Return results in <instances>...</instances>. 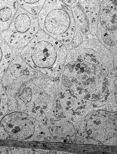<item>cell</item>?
<instances>
[{
  "mask_svg": "<svg viewBox=\"0 0 117 154\" xmlns=\"http://www.w3.org/2000/svg\"><path fill=\"white\" fill-rule=\"evenodd\" d=\"M66 54L65 47L61 42L39 29L20 54L37 72L56 77L60 72Z\"/></svg>",
  "mask_w": 117,
  "mask_h": 154,
  "instance_id": "6da1fadb",
  "label": "cell"
},
{
  "mask_svg": "<svg viewBox=\"0 0 117 154\" xmlns=\"http://www.w3.org/2000/svg\"><path fill=\"white\" fill-rule=\"evenodd\" d=\"M37 18L40 29L60 42L74 36L76 26L71 8L61 0H46Z\"/></svg>",
  "mask_w": 117,
  "mask_h": 154,
  "instance_id": "7a4b0ae2",
  "label": "cell"
},
{
  "mask_svg": "<svg viewBox=\"0 0 117 154\" xmlns=\"http://www.w3.org/2000/svg\"><path fill=\"white\" fill-rule=\"evenodd\" d=\"M83 52L76 53L71 61L67 60L64 69L63 79H71L70 83H74L77 80H86L83 85H88L92 82L96 84V79H100L104 74L108 75L107 66H104L103 59L99 55V51L82 49Z\"/></svg>",
  "mask_w": 117,
  "mask_h": 154,
  "instance_id": "3957f363",
  "label": "cell"
},
{
  "mask_svg": "<svg viewBox=\"0 0 117 154\" xmlns=\"http://www.w3.org/2000/svg\"><path fill=\"white\" fill-rule=\"evenodd\" d=\"M38 18L19 6L9 28L0 33V36L18 55L38 32Z\"/></svg>",
  "mask_w": 117,
  "mask_h": 154,
  "instance_id": "277c9868",
  "label": "cell"
},
{
  "mask_svg": "<svg viewBox=\"0 0 117 154\" xmlns=\"http://www.w3.org/2000/svg\"><path fill=\"white\" fill-rule=\"evenodd\" d=\"M38 74L23 60L20 54L16 55L2 79V86L7 94L12 95L22 84Z\"/></svg>",
  "mask_w": 117,
  "mask_h": 154,
  "instance_id": "5b68a950",
  "label": "cell"
},
{
  "mask_svg": "<svg viewBox=\"0 0 117 154\" xmlns=\"http://www.w3.org/2000/svg\"><path fill=\"white\" fill-rule=\"evenodd\" d=\"M117 0H103L100 2L97 32L104 41L117 42Z\"/></svg>",
  "mask_w": 117,
  "mask_h": 154,
  "instance_id": "8992f818",
  "label": "cell"
},
{
  "mask_svg": "<svg viewBox=\"0 0 117 154\" xmlns=\"http://www.w3.org/2000/svg\"><path fill=\"white\" fill-rule=\"evenodd\" d=\"M3 126L11 137L24 140L30 137L34 131V124L27 119L12 116L4 120Z\"/></svg>",
  "mask_w": 117,
  "mask_h": 154,
  "instance_id": "52a82bcc",
  "label": "cell"
},
{
  "mask_svg": "<svg viewBox=\"0 0 117 154\" xmlns=\"http://www.w3.org/2000/svg\"><path fill=\"white\" fill-rule=\"evenodd\" d=\"M100 2V0H78L88 20L89 31L93 35L97 32Z\"/></svg>",
  "mask_w": 117,
  "mask_h": 154,
  "instance_id": "ba28073f",
  "label": "cell"
},
{
  "mask_svg": "<svg viewBox=\"0 0 117 154\" xmlns=\"http://www.w3.org/2000/svg\"><path fill=\"white\" fill-rule=\"evenodd\" d=\"M19 7L16 0H0V33L9 28Z\"/></svg>",
  "mask_w": 117,
  "mask_h": 154,
  "instance_id": "9c48e42d",
  "label": "cell"
},
{
  "mask_svg": "<svg viewBox=\"0 0 117 154\" xmlns=\"http://www.w3.org/2000/svg\"><path fill=\"white\" fill-rule=\"evenodd\" d=\"M15 56L10 47L0 36V79L4 76Z\"/></svg>",
  "mask_w": 117,
  "mask_h": 154,
  "instance_id": "30bf717a",
  "label": "cell"
},
{
  "mask_svg": "<svg viewBox=\"0 0 117 154\" xmlns=\"http://www.w3.org/2000/svg\"><path fill=\"white\" fill-rule=\"evenodd\" d=\"M70 8L74 21L83 33L86 34L89 31L88 24V20L82 9L78 2L75 5L72 6Z\"/></svg>",
  "mask_w": 117,
  "mask_h": 154,
  "instance_id": "8fae6325",
  "label": "cell"
},
{
  "mask_svg": "<svg viewBox=\"0 0 117 154\" xmlns=\"http://www.w3.org/2000/svg\"><path fill=\"white\" fill-rule=\"evenodd\" d=\"M21 8L37 17L46 0H16Z\"/></svg>",
  "mask_w": 117,
  "mask_h": 154,
  "instance_id": "7c38bea8",
  "label": "cell"
},
{
  "mask_svg": "<svg viewBox=\"0 0 117 154\" xmlns=\"http://www.w3.org/2000/svg\"><path fill=\"white\" fill-rule=\"evenodd\" d=\"M6 95L2 84L0 83V114H3L2 111L4 110V101H6Z\"/></svg>",
  "mask_w": 117,
  "mask_h": 154,
  "instance_id": "4fadbf2b",
  "label": "cell"
},
{
  "mask_svg": "<svg viewBox=\"0 0 117 154\" xmlns=\"http://www.w3.org/2000/svg\"><path fill=\"white\" fill-rule=\"evenodd\" d=\"M61 1L63 2L64 4L68 5L71 3V2L74 1V0H61Z\"/></svg>",
  "mask_w": 117,
  "mask_h": 154,
  "instance_id": "5bb4252c",
  "label": "cell"
},
{
  "mask_svg": "<svg viewBox=\"0 0 117 154\" xmlns=\"http://www.w3.org/2000/svg\"><path fill=\"white\" fill-rule=\"evenodd\" d=\"M74 141H75V142H76V141H77L76 139H74Z\"/></svg>",
  "mask_w": 117,
  "mask_h": 154,
  "instance_id": "9a60e30c",
  "label": "cell"
},
{
  "mask_svg": "<svg viewBox=\"0 0 117 154\" xmlns=\"http://www.w3.org/2000/svg\"><path fill=\"white\" fill-rule=\"evenodd\" d=\"M72 139L70 138V139H69V141H72Z\"/></svg>",
  "mask_w": 117,
  "mask_h": 154,
  "instance_id": "2e32d148",
  "label": "cell"
},
{
  "mask_svg": "<svg viewBox=\"0 0 117 154\" xmlns=\"http://www.w3.org/2000/svg\"><path fill=\"white\" fill-rule=\"evenodd\" d=\"M98 123H99V124L100 123H101V121H99L98 122Z\"/></svg>",
  "mask_w": 117,
  "mask_h": 154,
  "instance_id": "e0dca14e",
  "label": "cell"
},
{
  "mask_svg": "<svg viewBox=\"0 0 117 154\" xmlns=\"http://www.w3.org/2000/svg\"><path fill=\"white\" fill-rule=\"evenodd\" d=\"M68 104H71V103H70V102H69H69H68Z\"/></svg>",
  "mask_w": 117,
  "mask_h": 154,
  "instance_id": "ac0fdd59",
  "label": "cell"
},
{
  "mask_svg": "<svg viewBox=\"0 0 117 154\" xmlns=\"http://www.w3.org/2000/svg\"><path fill=\"white\" fill-rule=\"evenodd\" d=\"M67 108H68V107H67V108H66V109H67ZM66 110H68V109H66Z\"/></svg>",
  "mask_w": 117,
  "mask_h": 154,
  "instance_id": "d6986e66",
  "label": "cell"
},
{
  "mask_svg": "<svg viewBox=\"0 0 117 154\" xmlns=\"http://www.w3.org/2000/svg\"><path fill=\"white\" fill-rule=\"evenodd\" d=\"M64 116H62V118H64Z\"/></svg>",
  "mask_w": 117,
  "mask_h": 154,
  "instance_id": "ffe728a7",
  "label": "cell"
},
{
  "mask_svg": "<svg viewBox=\"0 0 117 154\" xmlns=\"http://www.w3.org/2000/svg\"><path fill=\"white\" fill-rule=\"evenodd\" d=\"M78 105H80V103H78Z\"/></svg>",
  "mask_w": 117,
  "mask_h": 154,
  "instance_id": "44dd1931",
  "label": "cell"
},
{
  "mask_svg": "<svg viewBox=\"0 0 117 154\" xmlns=\"http://www.w3.org/2000/svg\"><path fill=\"white\" fill-rule=\"evenodd\" d=\"M72 120H74V119H73V118H72Z\"/></svg>",
  "mask_w": 117,
  "mask_h": 154,
  "instance_id": "7402d4cb",
  "label": "cell"
},
{
  "mask_svg": "<svg viewBox=\"0 0 117 154\" xmlns=\"http://www.w3.org/2000/svg\"><path fill=\"white\" fill-rule=\"evenodd\" d=\"M71 143H74L73 141H72Z\"/></svg>",
  "mask_w": 117,
  "mask_h": 154,
  "instance_id": "603a6c76",
  "label": "cell"
},
{
  "mask_svg": "<svg viewBox=\"0 0 117 154\" xmlns=\"http://www.w3.org/2000/svg\"><path fill=\"white\" fill-rule=\"evenodd\" d=\"M79 113H81V112H79Z\"/></svg>",
  "mask_w": 117,
  "mask_h": 154,
  "instance_id": "cb8c5ba5",
  "label": "cell"
},
{
  "mask_svg": "<svg viewBox=\"0 0 117 154\" xmlns=\"http://www.w3.org/2000/svg\"><path fill=\"white\" fill-rule=\"evenodd\" d=\"M75 115V113H74V115Z\"/></svg>",
  "mask_w": 117,
  "mask_h": 154,
  "instance_id": "d4e9b609",
  "label": "cell"
},
{
  "mask_svg": "<svg viewBox=\"0 0 117 154\" xmlns=\"http://www.w3.org/2000/svg\"><path fill=\"white\" fill-rule=\"evenodd\" d=\"M95 106V105H94H94H93V106Z\"/></svg>",
  "mask_w": 117,
  "mask_h": 154,
  "instance_id": "484cf974",
  "label": "cell"
},
{
  "mask_svg": "<svg viewBox=\"0 0 117 154\" xmlns=\"http://www.w3.org/2000/svg\"><path fill=\"white\" fill-rule=\"evenodd\" d=\"M106 101V100H104V101Z\"/></svg>",
  "mask_w": 117,
  "mask_h": 154,
  "instance_id": "4316f807",
  "label": "cell"
},
{
  "mask_svg": "<svg viewBox=\"0 0 117 154\" xmlns=\"http://www.w3.org/2000/svg\"><path fill=\"white\" fill-rule=\"evenodd\" d=\"M90 119H92V118H91Z\"/></svg>",
  "mask_w": 117,
  "mask_h": 154,
  "instance_id": "83f0119b",
  "label": "cell"
}]
</instances>
